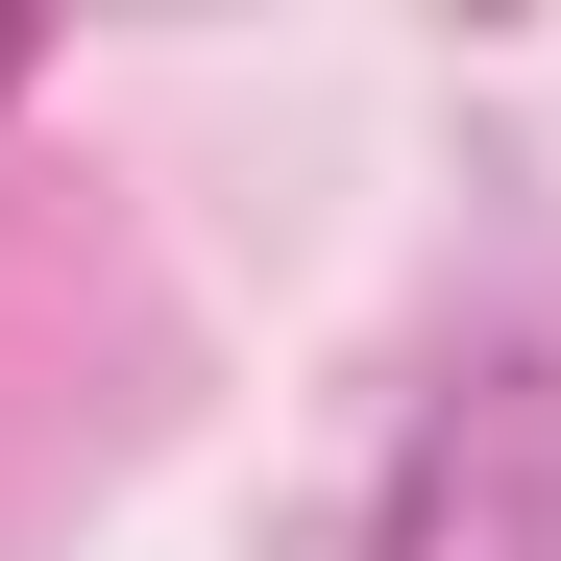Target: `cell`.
Listing matches in <instances>:
<instances>
[{
	"instance_id": "obj_1",
	"label": "cell",
	"mask_w": 561,
	"mask_h": 561,
	"mask_svg": "<svg viewBox=\"0 0 561 561\" xmlns=\"http://www.w3.org/2000/svg\"><path fill=\"white\" fill-rule=\"evenodd\" d=\"M366 561H561V366H463V391L391 439Z\"/></svg>"
},
{
	"instance_id": "obj_2",
	"label": "cell",
	"mask_w": 561,
	"mask_h": 561,
	"mask_svg": "<svg viewBox=\"0 0 561 561\" xmlns=\"http://www.w3.org/2000/svg\"><path fill=\"white\" fill-rule=\"evenodd\" d=\"M25 73H49V49H25V25H0V99H25Z\"/></svg>"
}]
</instances>
